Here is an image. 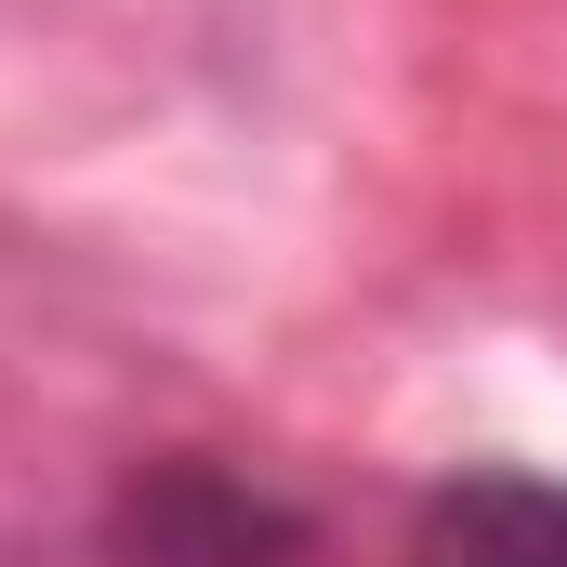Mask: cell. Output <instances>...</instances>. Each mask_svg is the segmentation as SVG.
Returning a JSON list of instances; mask_svg holds the SVG:
<instances>
[{"mask_svg": "<svg viewBox=\"0 0 567 567\" xmlns=\"http://www.w3.org/2000/svg\"><path fill=\"white\" fill-rule=\"evenodd\" d=\"M303 555H317V515L212 449L133 462L106 502V567H303Z\"/></svg>", "mask_w": 567, "mask_h": 567, "instance_id": "obj_1", "label": "cell"}, {"mask_svg": "<svg viewBox=\"0 0 567 567\" xmlns=\"http://www.w3.org/2000/svg\"><path fill=\"white\" fill-rule=\"evenodd\" d=\"M410 567H567V475L462 462L410 515Z\"/></svg>", "mask_w": 567, "mask_h": 567, "instance_id": "obj_2", "label": "cell"}]
</instances>
